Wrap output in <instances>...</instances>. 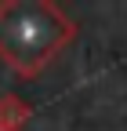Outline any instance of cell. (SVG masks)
Masks as SVG:
<instances>
[{
	"instance_id": "obj_1",
	"label": "cell",
	"mask_w": 127,
	"mask_h": 131,
	"mask_svg": "<svg viewBox=\"0 0 127 131\" xmlns=\"http://www.w3.org/2000/svg\"><path fill=\"white\" fill-rule=\"evenodd\" d=\"M44 15H47V0H40L33 7L0 4V55H4L7 66H15L26 77H33L73 37V22L69 18H62L55 26H44L40 22Z\"/></svg>"
}]
</instances>
